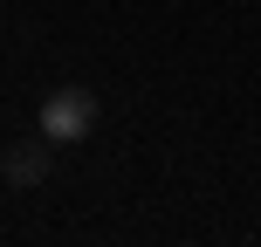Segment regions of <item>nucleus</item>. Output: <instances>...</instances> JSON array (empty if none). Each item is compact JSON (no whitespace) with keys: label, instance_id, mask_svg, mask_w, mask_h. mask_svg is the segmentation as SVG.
Returning <instances> with one entry per match:
<instances>
[{"label":"nucleus","instance_id":"nucleus-1","mask_svg":"<svg viewBox=\"0 0 261 247\" xmlns=\"http://www.w3.org/2000/svg\"><path fill=\"white\" fill-rule=\"evenodd\" d=\"M90 130H96V96L83 83H62L41 96V138L48 144H83Z\"/></svg>","mask_w":261,"mask_h":247},{"label":"nucleus","instance_id":"nucleus-2","mask_svg":"<svg viewBox=\"0 0 261 247\" xmlns=\"http://www.w3.org/2000/svg\"><path fill=\"white\" fill-rule=\"evenodd\" d=\"M48 172H55V144L41 138V130H35V138H21V144H7V151H0V179H7V185H41Z\"/></svg>","mask_w":261,"mask_h":247}]
</instances>
